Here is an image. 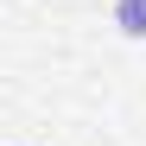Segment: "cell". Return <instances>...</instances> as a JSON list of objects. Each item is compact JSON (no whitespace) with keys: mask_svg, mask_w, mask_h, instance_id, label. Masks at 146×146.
Instances as JSON below:
<instances>
[{"mask_svg":"<svg viewBox=\"0 0 146 146\" xmlns=\"http://www.w3.org/2000/svg\"><path fill=\"white\" fill-rule=\"evenodd\" d=\"M114 26L127 38H146V0H114Z\"/></svg>","mask_w":146,"mask_h":146,"instance_id":"obj_1","label":"cell"}]
</instances>
